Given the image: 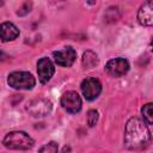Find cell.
I'll return each mask as SVG.
<instances>
[{
  "label": "cell",
  "mask_w": 153,
  "mask_h": 153,
  "mask_svg": "<svg viewBox=\"0 0 153 153\" xmlns=\"http://www.w3.org/2000/svg\"><path fill=\"white\" fill-rule=\"evenodd\" d=\"M97 63H98V57L93 51L87 50V51L84 53V55H82V66L85 68H93Z\"/></svg>",
  "instance_id": "7c38bea8"
},
{
  "label": "cell",
  "mask_w": 153,
  "mask_h": 153,
  "mask_svg": "<svg viewBox=\"0 0 153 153\" xmlns=\"http://www.w3.org/2000/svg\"><path fill=\"white\" fill-rule=\"evenodd\" d=\"M54 61L61 66V67H71L75 59H76V51L72 47H65L61 50H56L53 53Z\"/></svg>",
  "instance_id": "52a82bcc"
},
{
  "label": "cell",
  "mask_w": 153,
  "mask_h": 153,
  "mask_svg": "<svg viewBox=\"0 0 153 153\" xmlns=\"http://www.w3.org/2000/svg\"><path fill=\"white\" fill-rule=\"evenodd\" d=\"M129 71V62L123 57L111 59L105 65V72L114 78H120Z\"/></svg>",
  "instance_id": "5b68a950"
},
{
  "label": "cell",
  "mask_w": 153,
  "mask_h": 153,
  "mask_svg": "<svg viewBox=\"0 0 153 153\" xmlns=\"http://www.w3.org/2000/svg\"><path fill=\"white\" fill-rule=\"evenodd\" d=\"M19 36V29L10 22H5L0 24V41L1 42H10L16 39Z\"/></svg>",
  "instance_id": "8fae6325"
},
{
  "label": "cell",
  "mask_w": 153,
  "mask_h": 153,
  "mask_svg": "<svg viewBox=\"0 0 153 153\" xmlns=\"http://www.w3.org/2000/svg\"><path fill=\"white\" fill-rule=\"evenodd\" d=\"M57 152H59V145L55 141H50L43 145L38 149V153H57Z\"/></svg>",
  "instance_id": "5bb4252c"
},
{
  "label": "cell",
  "mask_w": 153,
  "mask_h": 153,
  "mask_svg": "<svg viewBox=\"0 0 153 153\" xmlns=\"http://www.w3.org/2000/svg\"><path fill=\"white\" fill-rule=\"evenodd\" d=\"M50 110H51V103L47 99L32 100L27 106V111L32 114V116H44L49 114Z\"/></svg>",
  "instance_id": "9c48e42d"
},
{
  "label": "cell",
  "mask_w": 153,
  "mask_h": 153,
  "mask_svg": "<svg viewBox=\"0 0 153 153\" xmlns=\"http://www.w3.org/2000/svg\"><path fill=\"white\" fill-rule=\"evenodd\" d=\"M2 143L8 149L26 151L33 147L35 141L24 131H11L6 134V136L2 140Z\"/></svg>",
  "instance_id": "7a4b0ae2"
},
{
  "label": "cell",
  "mask_w": 153,
  "mask_h": 153,
  "mask_svg": "<svg viewBox=\"0 0 153 153\" xmlns=\"http://www.w3.org/2000/svg\"><path fill=\"white\" fill-rule=\"evenodd\" d=\"M7 84L16 90H31L36 85V80L29 72H12L8 74Z\"/></svg>",
  "instance_id": "3957f363"
},
{
  "label": "cell",
  "mask_w": 153,
  "mask_h": 153,
  "mask_svg": "<svg viewBox=\"0 0 153 153\" xmlns=\"http://www.w3.org/2000/svg\"><path fill=\"white\" fill-rule=\"evenodd\" d=\"M2 4H4V2H2V1H0V6H1V5H2Z\"/></svg>",
  "instance_id": "2e32d148"
},
{
  "label": "cell",
  "mask_w": 153,
  "mask_h": 153,
  "mask_svg": "<svg viewBox=\"0 0 153 153\" xmlns=\"http://www.w3.org/2000/svg\"><path fill=\"white\" fill-rule=\"evenodd\" d=\"M62 108L69 114H76L81 110V98L75 91H68L61 97Z\"/></svg>",
  "instance_id": "8992f818"
},
{
  "label": "cell",
  "mask_w": 153,
  "mask_h": 153,
  "mask_svg": "<svg viewBox=\"0 0 153 153\" xmlns=\"http://www.w3.org/2000/svg\"><path fill=\"white\" fill-rule=\"evenodd\" d=\"M54 72H55V67H54L53 62L50 61V59L42 57L38 60L37 74H38V79H39L41 84H47L54 75Z\"/></svg>",
  "instance_id": "ba28073f"
},
{
  "label": "cell",
  "mask_w": 153,
  "mask_h": 153,
  "mask_svg": "<svg viewBox=\"0 0 153 153\" xmlns=\"http://www.w3.org/2000/svg\"><path fill=\"white\" fill-rule=\"evenodd\" d=\"M151 142V131L145 122L137 117H131L126 124L124 146L131 151H141L148 147Z\"/></svg>",
  "instance_id": "6da1fadb"
},
{
  "label": "cell",
  "mask_w": 153,
  "mask_h": 153,
  "mask_svg": "<svg viewBox=\"0 0 153 153\" xmlns=\"http://www.w3.org/2000/svg\"><path fill=\"white\" fill-rule=\"evenodd\" d=\"M137 20L143 26H151L153 24V2L152 1H147L140 7L137 12Z\"/></svg>",
  "instance_id": "30bf717a"
},
{
  "label": "cell",
  "mask_w": 153,
  "mask_h": 153,
  "mask_svg": "<svg viewBox=\"0 0 153 153\" xmlns=\"http://www.w3.org/2000/svg\"><path fill=\"white\" fill-rule=\"evenodd\" d=\"M80 88L86 100H94L102 92V84L96 78H86L82 80Z\"/></svg>",
  "instance_id": "277c9868"
},
{
  "label": "cell",
  "mask_w": 153,
  "mask_h": 153,
  "mask_svg": "<svg viewBox=\"0 0 153 153\" xmlns=\"http://www.w3.org/2000/svg\"><path fill=\"white\" fill-rule=\"evenodd\" d=\"M142 116H143V122L147 126H151L153 123V111H152V103H147L142 106L141 109Z\"/></svg>",
  "instance_id": "4fadbf2b"
},
{
  "label": "cell",
  "mask_w": 153,
  "mask_h": 153,
  "mask_svg": "<svg viewBox=\"0 0 153 153\" xmlns=\"http://www.w3.org/2000/svg\"><path fill=\"white\" fill-rule=\"evenodd\" d=\"M97 122H98V111L94 110V109L88 110V112H87V124L90 127H93V126H96Z\"/></svg>",
  "instance_id": "9a60e30c"
}]
</instances>
